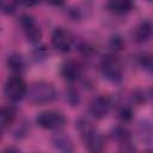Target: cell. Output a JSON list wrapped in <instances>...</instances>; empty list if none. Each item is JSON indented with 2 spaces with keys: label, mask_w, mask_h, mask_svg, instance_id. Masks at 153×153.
<instances>
[{
  "label": "cell",
  "mask_w": 153,
  "mask_h": 153,
  "mask_svg": "<svg viewBox=\"0 0 153 153\" xmlns=\"http://www.w3.org/2000/svg\"><path fill=\"white\" fill-rule=\"evenodd\" d=\"M75 127L85 147L90 152H102L105 147V140L102 133L86 118L80 117L75 121Z\"/></svg>",
  "instance_id": "1"
},
{
  "label": "cell",
  "mask_w": 153,
  "mask_h": 153,
  "mask_svg": "<svg viewBox=\"0 0 153 153\" xmlns=\"http://www.w3.org/2000/svg\"><path fill=\"white\" fill-rule=\"evenodd\" d=\"M26 96L31 104L42 105L55 100L57 93L53 84L48 81H36L30 85Z\"/></svg>",
  "instance_id": "2"
},
{
  "label": "cell",
  "mask_w": 153,
  "mask_h": 153,
  "mask_svg": "<svg viewBox=\"0 0 153 153\" xmlns=\"http://www.w3.org/2000/svg\"><path fill=\"white\" fill-rule=\"evenodd\" d=\"M99 68L103 76L114 82H121L123 79V66L121 60L115 54H106L100 59Z\"/></svg>",
  "instance_id": "3"
},
{
  "label": "cell",
  "mask_w": 153,
  "mask_h": 153,
  "mask_svg": "<svg viewBox=\"0 0 153 153\" xmlns=\"http://www.w3.org/2000/svg\"><path fill=\"white\" fill-rule=\"evenodd\" d=\"M5 96L12 102L22 100L27 93V85L20 75H13L7 79L4 87Z\"/></svg>",
  "instance_id": "4"
},
{
  "label": "cell",
  "mask_w": 153,
  "mask_h": 153,
  "mask_svg": "<svg viewBox=\"0 0 153 153\" xmlns=\"http://www.w3.org/2000/svg\"><path fill=\"white\" fill-rule=\"evenodd\" d=\"M36 123L43 129H60L66 124V117L61 111L45 110L37 115Z\"/></svg>",
  "instance_id": "5"
},
{
  "label": "cell",
  "mask_w": 153,
  "mask_h": 153,
  "mask_svg": "<svg viewBox=\"0 0 153 153\" xmlns=\"http://www.w3.org/2000/svg\"><path fill=\"white\" fill-rule=\"evenodd\" d=\"M19 24L26 39L33 45L39 44L42 39V31L37 25L36 20L29 14H22L19 18Z\"/></svg>",
  "instance_id": "6"
},
{
  "label": "cell",
  "mask_w": 153,
  "mask_h": 153,
  "mask_svg": "<svg viewBox=\"0 0 153 153\" xmlns=\"http://www.w3.org/2000/svg\"><path fill=\"white\" fill-rule=\"evenodd\" d=\"M110 108H111L110 97L105 94H99L91 100L88 105V112L93 118L102 120L109 114Z\"/></svg>",
  "instance_id": "7"
},
{
  "label": "cell",
  "mask_w": 153,
  "mask_h": 153,
  "mask_svg": "<svg viewBox=\"0 0 153 153\" xmlns=\"http://www.w3.org/2000/svg\"><path fill=\"white\" fill-rule=\"evenodd\" d=\"M51 44L59 51L67 53L73 44V36L68 30L56 27L51 33Z\"/></svg>",
  "instance_id": "8"
},
{
  "label": "cell",
  "mask_w": 153,
  "mask_h": 153,
  "mask_svg": "<svg viewBox=\"0 0 153 153\" xmlns=\"http://www.w3.org/2000/svg\"><path fill=\"white\" fill-rule=\"evenodd\" d=\"M81 72H82V68L80 63L76 62L75 60H66L60 68L61 76L69 82L76 81L81 76Z\"/></svg>",
  "instance_id": "9"
},
{
  "label": "cell",
  "mask_w": 153,
  "mask_h": 153,
  "mask_svg": "<svg viewBox=\"0 0 153 153\" xmlns=\"http://www.w3.org/2000/svg\"><path fill=\"white\" fill-rule=\"evenodd\" d=\"M51 143H53V146L56 149H59L61 152H72L74 149L72 139L66 133L60 131L59 129H57L56 133L53 134V136H51Z\"/></svg>",
  "instance_id": "10"
},
{
  "label": "cell",
  "mask_w": 153,
  "mask_h": 153,
  "mask_svg": "<svg viewBox=\"0 0 153 153\" xmlns=\"http://www.w3.org/2000/svg\"><path fill=\"white\" fill-rule=\"evenodd\" d=\"M134 41L136 43H146L151 39L152 37V24L149 20H143L141 22L133 32Z\"/></svg>",
  "instance_id": "11"
},
{
  "label": "cell",
  "mask_w": 153,
  "mask_h": 153,
  "mask_svg": "<svg viewBox=\"0 0 153 153\" xmlns=\"http://www.w3.org/2000/svg\"><path fill=\"white\" fill-rule=\"evenodd\" d=\"M111 137L115 141H117L118 145H121L124 151L129 149L128 147L131 143V135H130V131L126 127L117 126V127L112 128V130H111Z\"/></svg>",
  "instance_id": "12"
},
{
  "label": "cell",
  "mask_w": 153,
  "mask_h": 153,
  "mask_svg": "<svg viewBox=\"0 0 153 153\" xmlns=\"http://www.w3.org/2000/svg\"><path fill=\"white\" fill-rule=\"evenodd\" d=\"M134 7L133 0H109L108 10L115 14L122 16L129 13Z\"/></svg>",
  "instance_id": "13"
},
{
  "label": "cell",
  "mask_w": 153,
  "mask_h": 153,
  "mask_svg": "<svg viewBox=\"0 0 153 153\" xmlns=\"http://www.w3.org/2000/svg\"><path fill=\"white\" fill-rule=\"evenodd\" d=\"M16 109L10 105L0 106V128H7L10 127L14 120H16Z\"/></svg>",
  "instance_id": "14"
},
{
  "label": "cell",
  "mask_w": 153,
  "mask_h": 153,
  "mask_svg": "<svg viewBox=\"0 0 153 153\" xmlns=\"http://www.w3.org/2000/svg\"><path fill=\"white\" fill-rule=\"evenodd\" d=\"M7 66L12 72L18 75L25 69V62L19 54H11L7 57Z\"/></svg>",
  "instance_id": "15"
},
{
  "label": "cell",
  "mask_w": 153,
  "mask_h": 153,
  "mask_svg": "<svg viewBox=\"0 0 153 153\" xmlns=\"http://www.w3.org/2000/svg\"><path fill=\"white\" fill-rule=\"evenodd\" d=\"M19 0H0V12L4 14H12L17 11Z\"/></svg>",
  "instance_id": "16"
},
{
  "label": "cell",
  "mask_w": 153,
  "mask_h": 153,
  "mask_svg": "<svg viewBox=\"0 0 153 153\" xmlns=\"http://www.w3.org/2000/svg\"><path fill=\"white\" fill-rule=\"evenodd\" d=\"M66 100L69 103V105L78 106V104L80 103V96L78 90H75L74 87H69L68 90H66Z\"/></svg>",
  "instance_id": "17"
},
{
  "label": "cell",
  "mask_w": 153,
  "mask_h": 153,
  "mask_svg": "<svg viewBox=\"0 0 153 153\" xmlns=\"http://www.w3.org/2000/svg\"><path fill=\"white\" fill-rule=\"evenodd\" d=\"M140 134H141V137L143 139V141L146 142H151V139H152V130H151V126L149 123L147 122H143L140 124Z\"/></svg>",
  "instance_id": "18"
},
{
  "label": "cell",
  "mask_w": 153,
  "mask_h": 153,
  "mask_svg": "<svg viewBox=\"0 0 153 153\" xmlns=\"http://www.w3.org/2000/svg\"><path fill=\"white\" fill-rule=\"evenodd\" d=\"M139 63L143 69L151 72V69H152V55L151 54H141L139 56Z\"/></svg>",
  "instance_id": "19"
},
{
  "label": "cell",
  "mask_w": 153,
  "mask_h": 153,
  "mask_svg": "<svg viewBox=\"0 0 153 153\" xmlns=\"http://www.w3.org/2000/svg\"><path fill=\"white\" fill-rule=\"evenodd\" d=\"M131 115H133V112H131V109H130L129 106H122V108L118 110V114H117L118 118H120L123 123L129 122V121L131 120Z\"/></svg>",
  "instance_id": "20"
},
{
  "label": "cell",
  "mask_w": 153,
  "mask_h": 153,
  "mask_svg": "<svg viewBox=\"0 0 153 153\" xmlns=\"http://www.w3.org/2000/svg\"><path fill=\"white\" fill-rule=\"evenodd\" d=\"M131 100L133 103L135 104H142L146 102V96H145V92L143 91H140V90H136L133 96H131Z\"/></svg>",
  "instance_id": "21"
},
{
  "label": "cell",
  "mask_w": 153,
  "mask_h": 153,
  "mask_svg": "<svg viewBox=\"0 0 153 153\" xmlns=\"http://www.w3.org/2000/svg\"><path fill=\"white\" fill-rule=\"evenodd\" d=\"M111 47H112L115 50H120V49H122L123 43H122L121 38H120V37H114V38L111 39Z\"/></svg>",
  "instance_id": "22"
},
{
  "label": "cell",
  "mask_w": 153,
  "mask_h": 153,
  "mask_svg": "<svg viewBox=\"0 0 153 153\" xmlns=\"http://www.w3.org/2000/svg\"><path fill=\"white\" fill-rule=\"evenodd\" d=\"M41 0H19L20 4H23L24 6L26 7H32V6H36Z\"/></svg>",
  "instance_id": "23"
},
{
  "label": "cell",
  "mask_w": 153,
  "mask_h": 153,
  "mask_svg": "<svg viewBox=\"0 0 153 153\" xmlns=\"http://www.w3.org/2000/svg\"><path fill=\"white\" fill-rule=\"evenodd\" d=\"M45 1L53 6H62L66 0H45Z\"/></svg>",
  "instance_id": "24"
},
{
  "label": "cell",
  "mask_w": 153,
  "mask_h": 153,
  "mask_svg": "<svg viewBox=\"0 0 153 153\" xmlns=\"http://www.w3.org/2000/svg\"><path fill=\"white\" fill-rule=\"evenodd\" d=\"M1 137H2V133H1V128H0V140H1Z\"/></svg>",
  "instance_id": "25"
},
{
  "label": "cell",
  "mask_w": 153,
  "mask_h": 153,
  "mask_svg": "<svg viewBox=\"0 0 153 153\" xmlns=\"http://www.w3.org/2000/svg\"><path fill=\"white\" fill-rule=\"evenodd\" d=\"M147 1H148V2H151V1H152V0H147Z\"/></svg>",
  "instance_id": "26"
}]
</instances>
